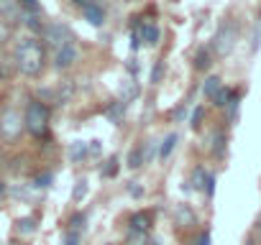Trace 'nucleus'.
<instances>
[{"label": "nucleus", "mask_w": 261, "mask_h": 245, "mask_svg": "<svg viewBox=\"0 0 261 245\" xmlns=\"http://www.w3.org/2000/svg\"><path fill=\"white\" fill-rule=\"evenodd\" d=\"M23 112L16 110V107H8L0 112V138L6 141H16L21 133H23Z\"/></svg>", "instance_id": "obj_3"}, {"label": "nucleus", "mask_w": 261, "mask_h": 245, "mask_svg": "<svg viewBox=\"0 0 261 245\" xmlns=\"http://www.w3.org/2000/svg\"><path fill=\"white\" fill-rule=\"evenodd\" d=\"M162 72H164V64L159 62V64L154 67V74H151V82H159V79H162Z\"/></svg>", "instance_id": "obj_19"}, {"label": "nucleus", "mask_w": 261, "mask_h": 245, "mask_svg": "<svg viewBox=\"0 0 261 245\" xmlns=\"http://www.w3.org/2000/svg\"><path fill=\"white\" fill-rule=\"evenodd\" d=\"M220 87H223V82H220V77H207L205 79V84H202V92H205V97H215L218 92H220Z\"/></svg>", "instance_id": "obj_10"}, {"label": "nucleus", "mask_w": 261, "mask_h": 245, "mask_svg": "<svg viewBox=\"0 0 261 245\" xmlns=\"http://www.w3.org/2000/svg\"><path fill=\"white\" fill-rule=\"evenodd\" d=\"M74 62H77V46H74V44H64V46L57 49V54H54V67H57L59 72L74 67Z\"/></svg>", "instance_id": "obj_6"}, {"label": "nucleus", "mask_w": 261, "mask_h": 245, "mask_svg": "<svg viewBox=\"0 0 261 245\" xmlns=\"http://www.w3.org/2000/svg\"><path fill=\"white\" fill-rule=\"evenodd\" d=\"M258 235H261V220H258Z\"/></svg>", "instance_id": "obj_25"}, {"label": "nucleus", "mask_w": 261, "mask_h": 245, "mask_svg": "<svg viewBox=\"0 0 261 245\" xmlns=\"http://www.w3.org/2000/svg\"><path fill=\"white\" fill-rule=\"evenodd\" d=\"M3 197H6V181L0 179V199H3Z\"/></svg>", "instance_id": "obj_23"}, {"label": "nucleus", "mask_w": 261, "mask_h": 245, "mask_svg": "<svg viewBox=\"0 0 261 245\" xmlns=\"http://www.w3.org/2000/svg\"><path fill=\"white\" fill-rule=\"evenodd\" d=\"M207 242H210V235H207V232H202V235H200V240H197V245H207Z\"/></svg>", "instance_id": "obj_22"}, {"label": "nucleus", "mask_w": 261, "mask_h": 245, "mask_svg": "<svg viewBox=\"0 0 261 245\" xmlns=\"http://www.w3.org/2000/svg\"><path fill=\"white\" fill-rule=\"evenodd\" d=\"M210 59H213V56H210V51H207V49H200V51H197V56H195V69H200V72H202V69H207V67L213 64Z\"/></svg>", "instance_id": "obj_12"}, {"label": "nucleus", "mask_w": 261, "mask_h": 245, "mask_svg": "<svg viewBox=\"0 0 261 245\" xmlns=\"http://www.w3.org/2000/svg\"><path fill=\"white\" fill-rule=\"evenodd\" d=\"M46 67V51L44 44L34 36H26L16 41L13 46V69L23 77H39Z\"/></svg>", "instance_id": "obj_1"}, {"label": "nucleus", "mask_w": 261, "mask_h": 245, "mask_svg": "<svg viewBox=\"0 0 261 245\" xmlns=\"http://www.w3.org/2000/svg\"><path fill=\"white\" fill-rule=\"evenodd\" d=\"M44 39L59 49V46H64V44H69V41H72V34H69V28H67V26L51 23V26H46V28H44Z\"/></svg>", "instance_id": "obj_7"}, {"label": "nucleus", "mask_w": 261, "mask_h": 245, "mask_svg": "<svg viewBox=\"0 0 261 245\" xmlns=\"http://www.w3.org/2000/svg\"><path fill=\"white\" fill-rule=\"evenodd\" d=\"M23 8L18 0H0V21H6L8 26H18L23 23Z\"/></svg>", "instance_id": "obj_5"}, {"label": "nucleus", "mask_w": 261, "mask_h": 245, "mask_svg": "<svg viewBox=\"0 0 261 245\" xmlns=\"http://www.w3.org/2000/svg\"><path fill=\"white\" fill-rule=\"evenodd\" d=\"M85 189H87V187H85V181H77V189H74V199H80V197L85 194Z\"/></svg>", "instance_id": "obj_21"}, {"label": "nucleus", "mask_w": 261, "mask_h": 245, "mask_svg": "<svg viewBox=\"0 0 261 245\" xmlns=\"http://www.w3.org/2000/svg\"><path fill=\"white\" fill-rule=\"evenodd\" d=\"M200 120H202V107H197V110H195V115H192V126H195V128L200 126Z\"/></svg>", "instance_id": "obj_20"}, {"label": "nucleus", "mask_w": 261, "mask_h": 245, "mask_svg": "<svg viewBox=\"0 0 261 245\" xmlns=\"http://www.w3.org/2000/svg\"><path fill=\"white\" fill-rule=\"evenodd\" d=\"M233 97H236V95H233V92H230L228 87H220V92H218V95L213 97V102H215V107H228Z\"/></svg>", "instance_id": "obj_11"}, {"label": "nucleus", "mask_w": 261, "mask_h": 245, "mask_svg": "<svg viewBox=\"0 0 261 245\" xmlns=\"http://www.w3.org/2000/svg\"><path fill=\"white\" fill-rule=\"evenodd\" d=\"M174 143H177V136H174V133H169V136L164 138L162 148H159V156H162V159H167V156H169V154L174 151Z\"/></svg>", "instance_id": "obj_13"}, {"label": "nucleus", "mask_w": 261, "mask_h": 245, "mask_svg": "<svg viewBox=\"0 0 261 245\" xmlns=\"http://www.w3.org/2000/svg\"><path fill=\"white\" fill-rule=\"evenodd\" d=\"M236 41H238V26H236L233 21H228V23H223L220 31L215 34V39H213V49H215L218 56H228V54L233 51Z\"/></svg>", "instance_id": "obj_4"}, {"label": "nucleus", "mask_w": 261, "mask_h": 245, "mask_svg": "<svg viewBox=\"0 0 261 245\" xmlns=\"http://www.w3.org/2000/svg\"><path fill=\"white\" fill-rule=\"evenodd\" d=\"M13 39V26H8L6 21H0V46H6Z\"/></svg>", "instance_id": "obj_16"}, {"label": "nucleus", "mask_w": 261, "mask_h": 245, "mask_svg": "<svg viewBox=\"0 0 261 245\" xmlns=\"http://www.w3.org/2000/svg\"><path fill=\"white\" fill-rule=\"evenodd\" d=\"M130 222H134V227H136V230H149V227H151V215H141V212H139Z\"/></svg>", "instance_id": "obj_14"}, {"label": "nucleus", "mask_w": 261, "mask_h": 245, "mask_svg": "<svg viewBox=\"0 0 261 245\" xmlns=\"http://www.w3.org/2000/svg\"><path fill=\"white\" fill-rule=\"evenodd\" d=\"M139 36L149 44V46H154V44H159V28L156 26H151V23H146V26H141V31H139Z\"/></svg>", "instance_id": "obj_9"}, {"label": "nucleus", "mask_w": 261, "mask_h": 245, "mask_svg": "<svg viewBox=\"0 0 261 245\" xmlns=\"http://www.w3.org/2000/svg\"><path fill=\"white\" fill-rule=\"evenodd\" d=\"M213 151H215L218 156H223V154H225V133H220V131H218V133L213 136Z\"/></svg>", "instance_id": "obj_15"}, {"label": "nucleus", "mask_w": 261, "mask_h": 245, "mask_svg": "<svg viewBox=\"0 0 261 245\" xmlns=\"http://www.w3.org/2000/svg\"><path fill=\"white\" fill-rule=\"evenodd\" d=\"M80 240H82L80 230H67L64 232V245H80Z\"/></svg>", "instance_id": "obj_17"}, {"label": "nucleus", "mask_w": 261, "mask_h": 245, "mask_svg": "<svg viewBox=\"0 0 261 245\" xmlns=\"http://www.w3.org/2000/svg\"><path fill=\"white\" fill-rule=\"evenodd\" d=\"M26 13H39V0H18Z\"/></svg>", "instance_id": "obj_18"}, {"label": "nucleus", "mask_w": 261, "mask_h": 245, "mask_svg": "<svg viewBox=\"0 0 261 245\" xmlns=\"http://www.w3.org/2000/svg\"><path fill=\"white\" fill-rule=\"evenodd\" d=\"M3 159H6V154H3V148H0V166H3Z\"/></svg>", "instance_id": "obj_24"}, {"label": "nucleus", "mask_w": 261, "mask_h": 245, "mask_svg": "<svg viewBox=\"0 0 261 245\" xmlns=\"http://www.w3.org/2000/svg\"><path fill=\"white\" fill-rule=\"evenodd\" d=\"M49 122H51V112L46 107L44 100H29V105L23 107V128L31 138L41 141L49 136Z\"/></svg>", "instance_id": "obj_2"}, {"label": "nucleus", "mask_w": 261, "mask_h": 245, "mask_svg": "<svg viewBox=\"0 0 261 245\" xmlns=\"http://www.w3.org/2000/svg\"><path fill=\"white\" fill-rule=\"evenodd\" d=\"M82 16H85V21H90L92 26H102V23H105V11H102L100 6H95V3H85V6H82Z\"/></svg>", "instance_id": "obj_8"}]
</instances>
